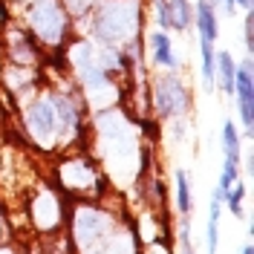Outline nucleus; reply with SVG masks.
I'll use <instances>...</instances> for the list:
<instances>
[{"label":"nucleus","instance_id":"1","mask_svg":"<svg viewBox=\"0 0 254 254\" xmlns=\"http://www.w3.org/2000/svg\"><path fill=\"white\" fill-rule=\"evenodd\" d=\"M136 26V9L127 3H110L95 15V32L104 41H125Z\"/></svg>","mask_w":254,"mask_h":254},{"label":"nucleus","instance_id":"11","mask_svg":"<svg viewBox=\"0 0 254 254\" xmlns=\"http://www.w3.org/2000/svg\"><path fill=\"white\" fill-rule=\"evenodd\" d=\"M243 193H246V188L240 185V179L228 190H225V199H222V202H228L231 214H240V211H243V208H240V205H243Z\"/></svg>","mask_w":254,"mask_h":254},{"label":"nucleus","instance_id":"7","mask_svg":"<svg viewBox=\"0 0 254 254\" xmlns=\"http://www.w3.org/2000/svg\"><path fill=\"white\" fill-rule=\"evenodd\" d=\"M150 44H153V55H156V61L162 64V66H168V69H176V55H174V44H171V38H168L165 32H153Z\"/></svg>","mask_w":254,"mask_h":254},{"label":"nucleus","instance_id":"15","mask_svg":"<svg viewBox=\"0 0 254 254\" xmlns=\"http://www.w3.org/2000/svg\"><path fill=\"white\" fill-rule=\"evenodd\" d=\"M153 254H165V252H162V249H156V252H153Z\"/></svg>","mask_w":254,"mask_h":254},{"label":"nucleus","instance_id":"4","mask_svg":"<svg viewBox=\"0 0 254 254\" xmlns=\"http://www.w3.org/2000/svg\"><path fill=\"white\" fill-rule=\"evenodd\" d=\"M32 26L38 35H44L47 41H58L61 38V29H64V20H61V12H58V6L52 3V0H44V3H38L35 9H32Z\"/></svg>","mask_w":254,"mask_h":254},{"label":"nucleus","instance_id":"14","mask_svg":"<svg viewBox=\"0 0 254 254\" xmlns=\"http://www.w3.org/2000/svg\"><path fill=\"white\" fill-rule=\"evenodd\" d=\"M243 254H252V246H246V249H243Z\"/></svg>","mask_w":254,"mask_h":254},{"label":"nucleus","instance_id":"3","mask_svg":"<svg viewBox=\"0 0 254 254\" xmlns=\"http://www.w3.org/2000/svg\"><path fill=\"white\" fill-rule=\"evenodd\" d=\"M156 104L162 116H176L188 107V95H185V87L176 75H162L156 81Z\"/></svg>","mask_w":254,"mask_h":254},{"label":"nucleus","instance_id":"6","mask_svg":"<svg viewBox=\"0 0 254 254\" xmlns=\"http://www.w3.org/2000/svg\"><path fill=\"white\" fill-rule=\"evenodd\" d=\"M196 23H199V35H202V44H214L217 41V15H214V6L208 0H199L196 3Z\"/></svg>","mask_w":254,"mask_h":254},{"label":"nucleus","instance_id":"8","mask_svg":"<svg viewBox=\"0 0 254 254\" xmlns=\"http://www.w3.org/2000/svg\"><path fill=\"white\" fill-rule=\"evenodd\" d=\"M220 214H222V196L214 193V199H211V220H208V254H217V246H220Z\"/></svg>","mask_w":254,"mask_h":254},{"label":"nucleus","instance_id":"13","mask_svg":"<svg viewBox=\"0 0 254 254\" xmlns=\"http://www.w3.org/2000/svg\"><path fill=\"white\" fill-rule=\"evenodd\" d=\"M69 6H72V9H75V12H81V9H84V6H90V0H69Z\"/></svg>","mask_w":254,"mask_h":254},{"label":"nucleus","instance_id":"9","mask_svg":"<svg viewBox=\"0 0 254 254\" xmlns=\"http://www.w3.org/2000/svg\"><path fill=\"white\" fill-rule=\"evenodd\" d=\"M217 61H220V84H222V90L231 95L234 93V72H237V69H234V61H231L228 52H220Z\"/></svg>","mask_w":254,"mask_h":254},{"label":"nucleus","instance_id":"10","mask_svg":"<svg viewBox=\"0 0 254 254\" xmlns=\"http://www.w3.org/2000/svg\"><path fill=\"white\" fill-rule=\"evenodd\" d=\"M176 199H179V211L182 214H188L190 211V188H188V176L182 174H176Z\"/></svg>","mask_w":254,"mask_h":254},{"label":"nucleus","instance_id":"5","mask_svg":"<svg viewBox=\"0 0 254 254\" xmlns=\"http://www.w3.org/2000/svg\"><path fill=\"white\" fill-rule=\"evenodd\" d=\"M234 93H237V101H240V119L243 125L252 127L254 122V84H252V64L246 61L243 69L234 72Z\"/></svg>","mask_w":254,"mask_h":254},{"label":"nucleus","instance_id":"2","mask_svg":"<svg viewBox=\"0 0 254 254\" xmlns=\"http://www.w3.org/2000/svg\"><path fill=\"white\" fill-rule=\"evenodd\" d=\"M29 127H32V136L38 142L49 144L55 136H58V127H61V119H58V110L52 104V98H44L38 104H32L29 110Z\"/></svg>","mask_w":254,"mask_h":254},{"label":"nucleus","instance_id":"12","mask_svg":"<svg viewBox=\"0 0 254 254\" xmlns=\"http://www.w3.org/2000/svg\"><path fill=\"white\" fill-rule=\"evenodd\" d=\"M214 49H211V44H202V78H205V84L211 87L214 84Z\"/></svg>","mask_w":254,"mask_h":254}]
</instances>
